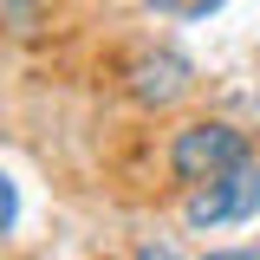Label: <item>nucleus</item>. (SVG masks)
<instances>
[{
	"instance_id": "obj_2",
	"label": "nucleus",
	"mask_w": 260,
	"mask_h": 260,
	"mask_svg": "<svg viewBox=\"0 0 260 260\" xmlns=\"http://www.w3.org/2000/svg\"><path fill=\"white\" fill-rule=\"evenodd\" d=\"M247 215H260V162H234L228 176H215L189 195V228H228Z\"/></svg>"
},
{
	"instance_id": "obj_4",
	"label": "nucleus",
	"mask_w": 260,
	"mask_h": 260,
	"mask_svg": "<svg viewBox=\"0 0 260 260\" xmlns=\"http://www.w3.org/2000/svg\"><path fill=\"white\" fill-rule=\"evenodd\" d=\"M13 221H20V189H13V176L0 169V234H7Z\"/></svg>"
},
{
	"instance_id": "obj_6",
	"label": "nucleus",
	"mask_w": 260,
	"mask_h": 260,
	"mask_svg": "<svg viewBox=\"0 0 260 260\" xmlns=\"http://www.w3.org/2000/svg\"><path fill=\"white\" fill-rule=\"evenodd\" d=\"M202 260H260L254 247H215V254H202Z\"/></svg>"
},
{
	"instance_id": "obj_5",
	"label": "nucleus",
	"mask_w": 260,
	"mask_h": 260,
	"mask_svg": "<svg viewBox=\"0 0 260 260\" xmlns=\"http://www.w3.org/2000/svg\"><path fill=\"white\" fill-rule=\"evenodd\" d=\"M137 260H182V254H176L169 241H143V247H137Z\"/></svg>"
},
{
	"instance_id": "obj_1",
	"label": "nucleus",
	"mask_w": 260,
	"mask_h": 260,
	"mask_svg": "<svg viewBox=\"0 0 260 260\" xmlns=\"http://www.w3.org/2000/svg\"><path fill=\"white\" fill-rule=\"evenodd\" d=\"M234 162H247V137H241L234 124H221V117L182 124V130H176V143H169V169H176V182H189V189L228 176Z\"/></svg>"
},
{
	"instance_id": "obj_7",
	"label": "nucleus",
	"mask_w": 260,
	"mask_h": 260,
	"mask_svg": "<svg viewBox=\"0 0 260 260\" xmlns=\"http://www.w3.org/2000/svg\"><path fill=\"white\" fill-rule=\"evenodd\" d=\"M150 7H162V13H189V0H150Z\"/></svg>"
},
{
	"instance_id": "obj_3",
	"label": "nucleus",
	"mask_w": 260,
	"mask_h": 260,
	"mask_svg": "<svg viewBox=\"0 0 260 260\" xmlns=\"http://www.w3.org/2000/svg\"><path fill=\"white\" fill-rule=\"evenodd\" d=\"M130 91L143 98V104H176V98L189 91V65L176 59V52H143V59L130 65Z\"/></svg>"
}]
</instances>
